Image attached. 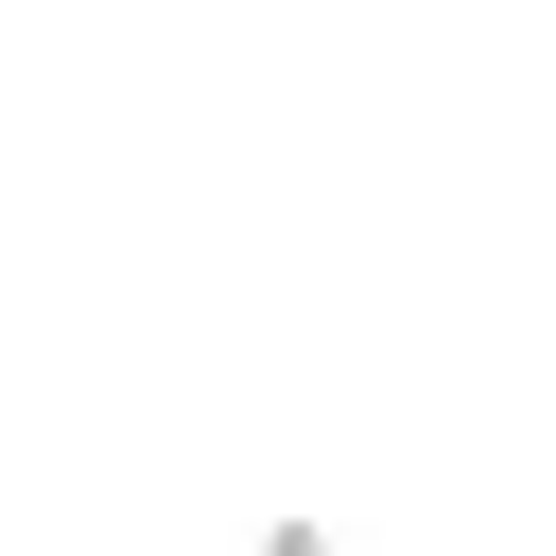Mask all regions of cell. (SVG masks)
<instances>
[{"mask_svg": "<svg viewBox=\"0 0 556 556\" xmlns=\"http://www.w3.org/2000/svg\"><path fill=\"white\" fill-rule=\"evenodd\" d=\"M261 556H330V539H313V521H278V539H261Z\"/></svg>", "mask_w": 556, "mask_h": 556, "instance_id": "cell-1", "label": "cell"}]
</instances>
